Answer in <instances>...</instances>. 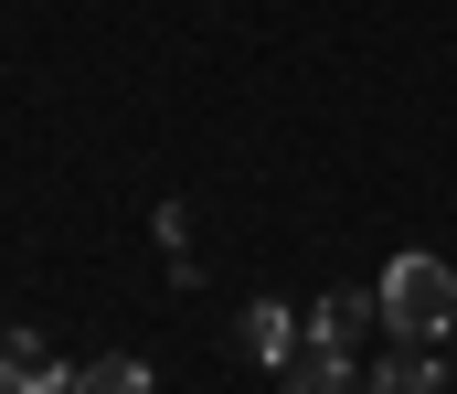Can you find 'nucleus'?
<instances>
[{
    "label": "nucleus",
    "instance_id": "obj_1",
    "mask_svg": "<svg viewBox=\"0 0 457 394\" xmlns=\"http://www.w3.org/2000/svg\"><path fill=\"white\" fill-rule=\"evenodd\" d=\"M372 309H383V331L394 341H457V266L447 256H394L383 266V288H372Z\"/></svg>",
    "mask_w": 457,
    "mask_h": 394
},
{
    "label": "nucleus",
    "instance_id": "obj_2",
    "mask_svg": "<svg viewBox=\"0 0 457 394\" xmlns=\"http://www.w3.org/2000/svg\"><path fill=\"white\" fill-rule=\"evenodd\" d=\"M361 331H383V309H372V288H341V298H320L298 320V352H351Z\"/></svg>",
    "mask_w": 457,
    "mask_h": 394
},
{
    "label": "nucleus",
    "instance_id": "obj_3",
    "mask_svg": "<svg viewBox=\"0 0 457 394\" xmlns=\"http://www.w3.org/2000/svg\"><path fill=\"white\" fill-rule=\"evenodd\" d=\"M64 384H75V363H54L43 331H0V394H64Z\"/></svg>",
    "mask_w": 457,
    "mask_h": 394
},
{
    "label": "nucleus",
    "instance_id": "obj_4",
    "mask_svg": "<svg viewBox=\"0 0 457 394\" xmlns=\"http://www.w3.org/2000/svg\"><path fill=\"white\" fill-rule=\"evenodd\" d=\"M234 341H245V363H266V373H287V363H298V309H277V298H255V309L234 320Z\"/></svg>",
    "mask_w": 457,
    "mask_h": 394
},
{
    "label": "nucleus",
    "instance_id": "obj_5",
    "mask_svg": "<svg viewBox=\"0 0 457 394\" xmlns=\"http://www.w3.org/2000/svg\"><path fill=\"white\" fill-rule=\"evenodd\" d=\"M372 394H447V363H436V341H394V363L372 373Z\"/></svg>",
    "mask_w": 457,
    "mask_h": 394
},
{
    "label": "nucleus",
    "instance_id": "obj_6",
    "mask_svg": "<svg viewBox=\"0 0 457 394\" xmlns=\"http://www.w3.org/2000/svg\"><path fill=\"white\" fill-rule=\"evenodd\" d=\"M287 394H372V373H361L351 352H298V363H287Z\"/></svg>",
    "mask_w": 457,
    "mask_h": 394
},
{
    "label": "nucleus",
    "instance_id": "obj_7",
    "mask_svg": "<svg viewBox=\"0 0 457 394\" xmlns=\"http://www.w3.org/2000/svg\"><path fill=\"white\" fill-rule=\"evenodd\" d=\"M64 394H160V384H149L138 352H96V363H75V384H64Z\"/></svg>",
    "mask_w": 457,
    "mask_h": 394
}]
</instances>
